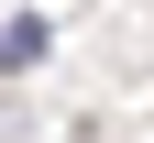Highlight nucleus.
Here are the masks:
<instances>
[{
	"label": "nucleus",
	"instance_id": "nucleus-1",
	"mask_svg": "<svg viewBox=\"0 0 154 143\" xmlns=\"http://www.w3.org/2000/svg\"><path fill=\"white\" fill-rule=\"evenodd\" d=\"M33 55H44V22H33V11H22V22L0 33V77H22V66H33Z\"/></svg>",
	"mask_w": 154,
	"mask_h": 143
}]
</instances>
